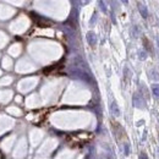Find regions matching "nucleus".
Returning <instances> with one entry per match:
<instances>
[{"label":"nucleus","mask_w":159,"mask_h":159,"mask_svg":"<svg viewBox=\"0 0 159 159\" xmlns=\"http://www.w3.org/2000/svg\"><path fill=\"white\" fill-rule=\"evenodd\" d=\"M132 102H134V107H135V108H138V109L145 108V104H146V103H145L143 97H142L140 93H135V94H134Z\"/></svg>","instance_id":"f257e3e1"},{"label":"nucleus","mask_w":159,"mask_h":159,"mask_svg":"<svg viewBox=\"0 0 159 159\" xmlns=\"http://www.w3.org/2000/svg\"><path fill=\"white\" fill-rule=\"evenodd\" d=\"M86 38H87V42H88V44H89L91 47H94V45L97 44V42H98L97 34H95L94 32H88L87 36H86Z\"/></svg>","instance_id":"f03ea898"},{"label":"nucleus","mask_w":159,"mask_h":159,"mask_svg":"<svg viewBox=\"0 0 159 159\" xmlns=\"http://www.w3.org/2000/svg\"><path fill=\"white\" fill-rule=\"evenodd\" d=\"M110 110H111V114L114 115V116H120V109H119V107H118V104L115 103V102H113L111 104H110Z\"/></svg>","instance_id":"7ed1b4c3"},{"label":"nucleus","mask_w":159,"mask_h":159,"mask_svg":"<svg viewBox=\"0 0 159 159\" xmlns=\"http://www.w3.org/2000/svg\"><path fill=\"white\" fill-rule=\"evenodd\" d=\"M138 11H140V14H141V16L143 18L148 17V10H147V7L143 4H138Z\"/></svg>","instance_id":"20e7f679"},{"label":"nucleus","mask_w":159,"mask_h":159,"mask_svg":"<svg viewBox=\"0 0 159 159\" xmlns=\"http://www.w3.org/2000/svg\"><path fill=\"white\" fill-rule=\"evenodd\" d=\"M152 92H153L154 97L159 98V84L158 83H154V84L152 86Z\"/></svg>","instance_id":"39448f33"},{"label":"nucleus","mask_w":159,"mask_h":159,"mask_svg":"<svg viewBox=\"0 0 159 159\" xmlns=\"http://www.w3.org/2000/svg\"><path fill=\"white\" fill-rule=\"evenodd\" d=\"M98 4H99V7H100V10H102L103 12H107V6H105L104 1H103V0H99V1H98Z\"/></svg>","instance_id":"423d86ee"},{"label":"nucleus","mask_w":159,"mask_h":159,"mask_svg":"<svg viewBox=\"0 0 159 159\" xmlns=\"http://www.w3.org/2000/svg\"><path fill=\"white\" fill-rule=\"evenodd\" d=\"M146 58H147L146 52H140V59H141V60H143V59H146Z\"/></svg>","instance_id":"0eeeda50"},{"label":"nucleus","mask_w":159,"mask_h":159,"mask_svg":"<svg viewBox=\"0 0 159 159\" xmlns=\"http://www.w3.org/2000/svg\"><path fill=\"white\" fill-rule=\"evenodd\" d=\"M124 149H125V154H129V153H130V147H129V145H127V143H125Z\"/></svg>","instance_id":"6e6552de"},{"label":"nucleus","mask_w":159,"mask_h":159,"mask_svg":"<svg viewBox=\"0 0 159 159\" xmlns=\"http://www.w3.org/2000/svg\"><path fill=\"white\" fill-rule=\"evenodd\" d=\"M120 1H122L124 4H127V2H129V0H120Z\"/></svg>","instance_id":"1a4fd4ad"},{"label":"nucleus","mask_w":159,"mask_h":159,"mask_svg":"<svg viewBox=\"0 0 159 159\" xmlns=\"http://www.w3.org/2000/svg\"><path fill=\"white\" fill-rule=\"evenodd\" d=\"M157 42H158V45H159V36L157 37Z\"/></svg>","instance_id":"9d476101"}]
</instances>
